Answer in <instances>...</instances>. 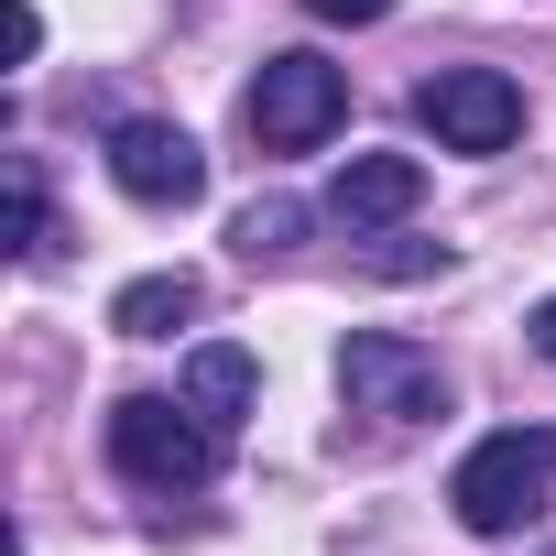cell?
<instances>
[{
    "label": "cell",
    "instance_id": "6da1fadb",
    "mask_svg": "<svg viewBox=\"0 0 556 556\" xmlns=\"http://www.w3.org/2000/svg\"><path fill=\"white\" fill-rule=\"evenodd\" d=\"M447 502H458L469 534H523V523L556 502V426H502V437H480V447L458 458Z\"/></svg>",
    "mask_w": 556,
    "mask_h": 556
},
{
    "label": "cell",
    "instance_id": "7a4b0ae2",
    "mask_svg": "<svg viewBox=\"0 0 556 556\" xmlns=\"http://www.w3.org/2000/svg\"><path fill=\"white\" fill-rule=\"evenodd\" d=\"M218 426L186 404V393H121L110 404V458L142 480V491H197V480H218Z\"/></svg>",
    "mask_w": 556,
    "mask_h": 556
},
{
    "label": "cell",
    "instance_id": "3957f363",
    "mask_svg": "<svg viewBox=\"0 0 556 556\" xmlns=\"http://www.w3.org/2000/svg\"><path fill=\"white\" fill-rule=\"evenodd\" d=\"M240 121H251L262 153H306V142H328V131L350 121V77H339L328 55H262Z\"/></svg>",
    "mask_w": 556,
    "mask_h": 556
},
{
    "label": "cell",
    "instance_id": "277c9868",
    "mask_svg": "<svg viewBox=\"0 0 556 556\" xmlns=\"http://www.w3.org/2000/svg\"><path fill=\"white\" fill-rule=\"evenodd\" d=\"M339 393H350L361 415H382V426H426V415H447V371H437V350H415V339H393V328H361V339L339 350Z\"/></svg>",
    "mask_w": 556,
    "mask_h": 556
},
{
    "label": "cell",
    "instance_id": "5b68a950",
    "mask_svg": "<svg viewBox=\"0 0 556 556\" xmlns=\"http://www.w3.org/2000/svg\"><path fill=\"white\" fill-rule=\"evenodd\" d=\"M415 121H426L447 153H502V142L523 131V88H513L502 66H437V77L415 88Z\"/></svg>",
    "mask_w": 556,
    "mask_h": 556
},
{
    "label": "cell",
    "instance_id": "8992f818",
    "mask_svg": "<svg viewBox=\"0 0 556 556\" xmlns=\"http://www.w3.org/2000/svg\"><path fill=\"white\" fill-rule=\"evenodd\" d=\"M110 175H121V197H142V207H197V197H207V153H197L175 121H121V131H110Z\"/></svg>",
    "mask_w": 556,
    "mask_h": 556
},
{
    "label": "cell",
    "instance_id": "52a82bcc",
    "mask_svg": "<svg viewBox=\"0 0 556 556\" xmlns=\"http://www.w3.org/2000/svg\"><path fill=\"white\" fill-rule=\"evenodd\" d=\"M415 197H426V164H415V153H350V164H339V186H328V218L361 240V229L404 218Z\"/></svg>",
    "mask_w": 556,
    "mask_h": 556
},
{
    "label": "cell",
    "instance_id": "ba28073f",
    "mask_svg": "<svg viewBox=\"0 0 556 556\" xmlns=\"http://www.w3.org/2000/svg\"><path fill=\"white\" fill-rule=\"evenodd\" d=\"M251 393H262V371H251V350H229V339H207V350L186 361V404H197V415H207L218 437H229V426L251 415Z\"/></svg>",
    "mask_w": 556,
    "mask_h": 556
},
{
    "label": "cell",
    "instance_id": "9c48e42d",
    "mask_svg": "<svg viewBox=\"0 0 556 556\" xmlns=\"http://www.w3.org/2000/svg\"><path fill=\"white\" fill-rule=\"evenodd\" d=\"M186 317H197V273H142V285L110 295V328L121 339H175Z\"/></svg>",
    "mask_w": 556,
    "mask_h": 556
},
{
    "label": "cell",
    "instance_id": "30bf717a",
    "mask_svg": "<svg viewBox=\"0 0 556 556\" xmlns=\"http://www.w3.org/2000/svg\"><path fill=\"white\" fill-rule=\"evenodd\" d=\"M229 240H240V251H251V262H285V251H295V240H306V207H295V197H251V207H240V229H229Z\"/></svg>",
    "mask_w": 556,
    "mask_h": 556
},
{
    "label": "cell",
    "instance_id": "8fae6325",
    "mask_svg": "<svg viewBox=\"0 0 556 556\" xmlns=\"http://www.w3.org/2000/svg\"><path fill=\"white\" fill-rule=\"evenodd\" d=\"M34 251H45V164L12 153V262H34Z\"/></svg>",
    "mask_w": 556,
    "mask_h": 556
},
{
    "label": "cell",
    "instance_id": "7c38bea8",
    "mask_svg": "<svg viewBox=\"0 0 556 556\" xmlns=\"http://www.w3.org/2000/svg\"><path fill=\"white\" fill-rule=\"evenodd\" d=\"M371 273H447V251H415V240H393V251H371Z\"/></svg>",
    "mask_w": 556,
    "mask_h": 556
},
{
    "label": "cell",
    "instance_id": "4fadbf2b",
    "mask_svg": "<svg viewBox=\"0 0 556 556\" xmlns=\"http://www.w3.org/2000/svg\"><path fill=\"white\" fill-rule=\"evenodd\" d=\"M306 12H317V23H382L393 0H306Z\"/></svg>",
    "mask_w": 556,
    "mask_h": 556
},
{
    "label": "cell",
    "instance_id": "5bb4252c",
    "mask_svg": "<svg viewBox=\"0 0 556 556\" xmlns=\"http://www.w3.org/2000/svg\"><path fill=\"white\" fill-rule=\"evenodd\" d=\"M534 350H545V361H556V295H545V306H534Z\"/></svg>",
    "mask_w": 556,
    "mask_h": 556
}]
</instances>
